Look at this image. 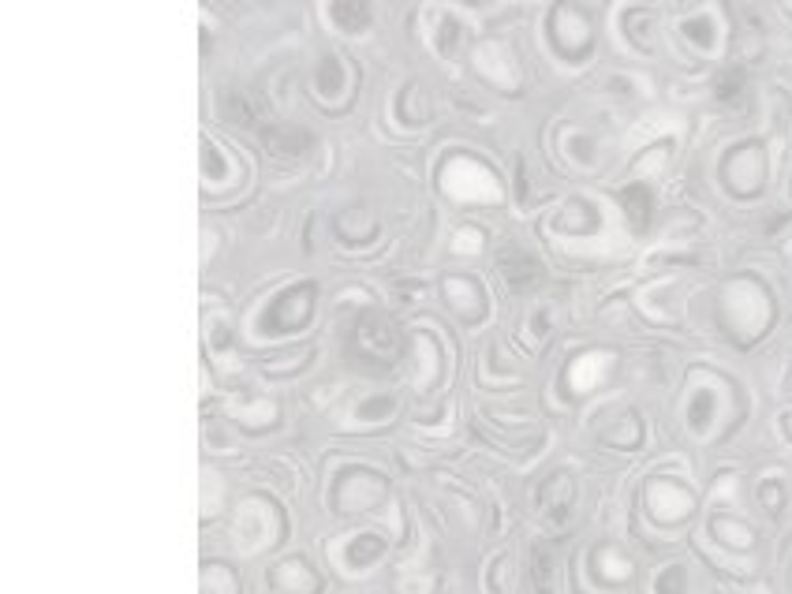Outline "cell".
Instances as JSON below:
<instances>
[{"mask_svg": "<svg viewBox=\"0 0 792 594\" xmlns=\"http://www.w3.org/2000/svg\"><path fill=\"white\" fill-rule=\"evenodd\" d=\"M553 576H557V568H553V553L546 542H538L535 550H531V565H527V583H531V591L535 594H550L553 591Z\"/></svg>", "mask_w": 792, "mask_h": 594, "instance_id": "cell-11", "label": "cell"}, {"mask_svg": "<svg viewBox=\"0 0 792 594\" xmlns=\"http://www.w3.org/2000/svg\"><path fill=\"white\" fill-rule=\"evenodd\" d=\"M759 501H763L766 509H770V512H774V516H778L781 505H785V486H781L778 479L759 482Z\"/></svg>", "mask_w": 792, "mask_h": 594, "instance_id": "cell-19", "label": "cell"}, {"mask_svg": "<svg viewBox=\"0 0 792 594\" xmlns=\"http://www.w3.org/2000/svg\"><path fill=\"white\" fill-rule=\"evenodd\" d=\"M710 27H714L710 19H692V23H684V34H688L699 49H710V45H714V30Z\"/></svg>", "mask_w": 792, "mask_h": 594, "instance_id": "cell-20", "label": "cell"}, {"mask_svg": "<svg viewBox=\"0 0 792 594\" xmlns=\"http://www.w3.org/2000/svg\"><path fill=\"white\" fill-rule=\"evenodd\" d=\"M606 363H609V359L602 352L576 359V363H572V370H568V382H572V389H594V382H598V374L606 370Z\"/></svg>", "mask_w": 792, "mask_h": 594, "instance_id": "cell-13", "label": "cell"}, {"mask_svg": "<svg viewBox=\"0 0 792 594\" xmlns=\"http://www.w3.org/2000/svg\"><path fill=\"white\" fill-rule=\"evenodd\" d=\"M460 45H464V27L453 23V19H445V27L438 30V49L445 57H456L460 53Z\"/></svg>", "mask_w": 792, "mask_h": 594, "instance_id": "cell-16", "label": "cell"}, {"mask_svg": "<svg viewBox=\"0 0 792 594\" xmlns=\"http://www.w3.org/2000/svg\"><path fill=\"white\" fill-rule=\"evenodd\" d=\"M725 180L740 198H751L766 180V154L759 142H744L736 154L725 157Z\"/></svg>", "mask_w": 792, "mask_h": 594, "instance_id": "cell-2", "label": "cell"}, {"mask_svg": "<svg viewBox=\"0 0 792 594\" xmlns=\"http://www.w3.org/2000/svg\"><path fill=\"white\" fill-rule=\"evenodd\" d=\"M714 531H718V538L722 542H729V546H736V550H748L751 546V535L744 524H729V520H714Z\"/></svg>", "mask_w": 792, "mask_h": 594, "instance_id": "cell-17", "label": "cell"}, {"mask_svg": "<svg viewBox=\"0 0 792 594\" xmlns=\"http://www.w3.org/2000/svg\"><path fill=\"white\" fill-rule=\"evenodd\" d=\"M550 42L557 45L568 60H587V53H591V45H594L587 12L572 8V4H561V8L550 15Z\"/></svg>", "mask_w": 792, "mask_h": 594, "instance_id": "cell-1", "label": "cell"}, {"mask_svg": "<svg viewBox=\"0 0 792 594\" xmlns=\"http://www.w3.org/2000/svg\"><path fill=\"white\" fill-rule=\"evenodd\" d=\"M497 266H501L505 281H509L516 292H531V288L542 281L538 258L531 255V251H524V247H516V243H509V247L497 251Z\"/></svg>", "mask_w": 792, "mask_h": 594, "instance_id": "cell-5", "label": "cell"}, {"mask_svg": "<svg viewBox=\"0 0 792 594\" xmlns=\"http://www.w3.org/2000/svg\"><path fill=\"white\" fill-rule=\"evenodd\" d=\"M602 438H606L609 445H617V449H636L639 441H643V423H639L632 411H624L621 419L609 426Z\"/></svg>", "mask_w": 792, "mask_h": 594, "instance_id": "cell-12", "label": "cell"}, {"mask_svg": "<svg viewBox=\"0 0 792 594\" xmlns=\"http://www.w3.org/2000/svg\"><path fill=\"white\" fill-rule=\"evenodd\" d=\"M262 139H266L269 154H277V157H299L314 146L311 135L303 128H292V124H273V128L262 131Z\"/></svg>", "mask_w": 792, "mask_h": 594, "instance_id": "cell-7", "label": "cell"}, {"mask_svg": "<svg viewBox=\"0 0 792 594\" xmlns=\"http://www.w3.org/2000/svg\"><path fill=\"white\" fill-rule=\"evenodd\" d=\"M654 587H658V594H684V568L680 565L665 568Z\"/></svg>", "mask_w": 792, "mask_h": 594, "instance_id": "cell-21", "label": "cell"}, {"mask_svg": "<svg viewBox=\"0 0 792 594\" xmlns=\"http://www.w3.org/2000/svg\"><path fill=\"white\" fill-rule=\"evenodd\" d=\"M621 202H624V213H628V221H632V228L636 232H643V228L651 225V213H654V195L647 191L643 184H632L621 191Z\"/></svg>", "mask_w": 792, "mask_h": 594, "instance_id": "cell-10", "label": "cell"}, {"mask_svg": "<svg viewBox=\"0 0 792 594\" xmlns=\"http://www.w3.org/2000/svg\"><path fill=\"white\" fill-rule=\"evenodd\" d=\"M710 419H714V396H710V389H707V400L703 396H695V404H692V415H688V423H692V430L695 434H703L710 426Z\"/></svg>", "mask_w": 792, "mask_h": 594, "instance_id": "cell-18", "label": "cell"}, {"mask_svg": "<svg viewBox=\"0 0 792 594\" xmlns=\"http://www.w3.org/2000/svg\"><path fill=\"white\" fill-rule=\"evenodd\" d=\"M221 113L232 124L255 128L258 120H262V98L251 94V90H228V94H221Z\"/></svg>", "mask_w": 792, "mask_h": 594, "instance_id": "cell-8", "label": "cell"}, {"mask_svg": "<svg viewBox=\"0 0 792 594\" xmlns=\"http://www.w3.org/2000/svg\"><path fill=\"white\" fill-rule=\"evenodd\" d=\"M445 292H449V303L456 307V314H464V322H479L482 311H486V299H482L479 284L449 277V281H445Z\"/></svg>", "mask_w": 792, "mask_h": 594, "instance_id": "cell-9", "label": "cell"}, {"mask_svg": "<svg viewBox=\"0 0 792 594\" xmlns=\"http://www.w3.org/2000/svg\"><path fill=\"white\" fill-rule=\"evenodd\" d=\"M396 326L378 311H367L359 318V326H355V348L359 355H367V359H378V363H389L396 355Z\"/></svg>", "mask_w": 792, "mask_h": 594, "instance_id": "cell-3", "label": "cell"}, {"mask_svg": "<svg viewBox=\"0 0 792 594\" xmlns=\"http://www.w3.org/2000/svg\"><path fill=\"white\" fill-rule=\"evenodd\" d=\"M714 98L722 101V105H736V101L744 98V71L740 68L722 71L718 83H714Z\"/></svg>", "mask_w": 792, "mask_h": 594, "instance_id": "cell-14", "label": "cell"}, {"mask_svg": "<svg viewBox=\"0 0 792 594\" xmlns=\"http://www.w3.org/2000/svg\"><path fill=\"white\" fill-rule=\"evenodd\" d=\"M314 307V288L311 284H299L292 292H284V299H277L266 311V329H299L307 326Z\"/></svg>", "mask_w": 792, "mask_h": 594, "instance_id": "cell-4", "label": "cell"}, {"mask_svg": "<svg viewBox=\"0 0 792 594\" xmlns=\"http://www.w3.org/2000/svg\"><path fill=\"white\" fill-rule=\"evenodd\" d=\"M329 12L344 30H363L370 23V4H333Z\"/></svg>", "mask_w": 792, "mask_h": 594, "instance_id": "cell-15", "label": "cell"}, {"mask_svg": "<svg viewBox=\"0 0 792 594\" xmlns=\"http://www.w3.org/2000/svg\"><path fill=\"white\" fill-rule=\"evenodd\" d=\"M572 501H576V482H572L568 471H553L550 479L542 482V490H538V505H542V512L550 516L553 524H565L572 516Z\"/></svg>", "mask_w": 792, "mask_h": 594, "instance_id": "cell-6", "label": "cell"}]
</instances>
